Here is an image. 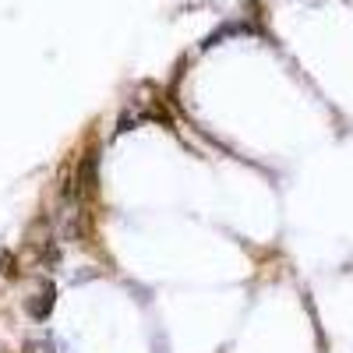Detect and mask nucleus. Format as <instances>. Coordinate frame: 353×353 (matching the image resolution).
<instances>
[{"label": "nucleus", "mask_w": 353, "mask_h": 353, "mask_svg": "<svg viewBox=\"0 0 353 353\" xmlns=\"http://www.w3.org/2000/svg\"><path fill=\"white\" fill-rule=\"evenodd\" d=\"M96 163H99V156H96V152H85V156H81V163H78V176H74V184H78V191H81V194H92V191H96Z\"/></svg>", "instance_id": "1"}, {"label": "nucleus", "mask_w": 353, "mask_h": 353, "mask_svg": "<svg viewBox=\"0 0 353 353\" xmlns=\"http://www.w3.org/2000/svg\"><path fill=\"white\" fill-rule=\"evenodd\" d=\"M50 307H53V286H43V301H32V307H28V311H32L36 318H46Z\"/></svg>", "instance_id": "2"}]
</instances>
